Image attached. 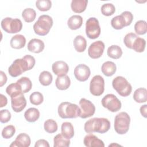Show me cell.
Here are the masks:
<instances>
[{
  "instance_id": "6",
  "label": "cell",
  "mask_w": 147,
  "mask_h": 147,
  "mask_svg": "<svg viewBox=\"0 0 147 147\" xmlns=\"http://www.w3.org/2000/svg\"><path fill=\"white\" fill-rule=\"evenodd\" d=\"M112 86L117 93L123 97L129 96L132 91V87L126 78L118 76L112 81Z\"/></svg>"
},
{
  "instance_id": "42",
  "label": "cell",
  "mask_w": 147,
  "mask_h": 147,
  "mask_svg": "<svg viewBox=\"0 0 147 147\" xmlns=\"http://www.w3.org/2000/svg\"><path fill=\"white\" fill-rule=\"evenodd\" d=\"M138 37V36L134 33H129L125 35L123 38V42L125 45V46L131 49L132 44L134 41V40Z\"/></svg>"
},
{
  "instance_id": "17",
  "label": "cell",
  "mask_w": 147,
  "mask_h": 147,
  "mask_svg": "<svg viewBox=\"0 0 147 147\" xmlns=\"http://www.w3.org/2000/svg\"><path fill=\"white\" fill-rule=\"evenodd\" d=\"M30 142L31 140L29 135L26 133H20L17 136L16 140L10 144V146L28 147L30 146Z\"/></svg>"
},
{
  "instance_id": "28",
  "label": "cell",
  "mask_w": 147,
  "mask_h": 147,
  "mask_svg": "<svg viewBox=\"0 0 147 147\" xmlns=\"http://www.w3.org/2000/svg\"><path fill=\"white\" fill-rule=\"evenodd\" d=\"M6 92L7 95L10 96V98L14 97L23 93L20 86L17 82L16 83L10 84L6 87Z\"/></svg>"
},
{
  "instance_id": "47",
  "label": "cell",
  "mask_w": 147,
  "mask_h": 147,
  "mask_svg": "<svg viewBox=\"0 0 147 147\" xmlns=\"http://www.w3.org/2000/svg\"><path fill=\"white\" fill-rule=\"evenodd\" d=\"M0 98H1V104H0V107H3L5 106L7 103V98L3 94L0 95Z\"/></svg>"
},
{
  "instance_id": "2",
  "label": "cell",
  "mask_w": 147,
  "mask_h": 147,
  "mask_svg": "<svg viewBox=\"0 0 147 147\" xmlns=\"http://www.w3.org/2000/svg\"><path fill=\"white\" fill-rule=\"evenodd\" d=\"M110 128V121L105 118H93L88 119L84 123V129L87 133L94 132L103 134Z\"/></svg>"
},
{
  "instance_id": "34",
  "label": "cell",
  "mask_w": 147,
  "mask_h": 147,
  "mask_svg": "<svg viewBox=\"0 0 147 147\" xmlns=\"http://www.w3.org/2000/svg\"><path fill=\"white\" fill-rule=\"evenodd\" d=\"M39 82L44 86H48L50 85L53 80L52 74L47 71H44L39 75Z\"/></svg>"
},
{
  "instance_id": "25",
  "label": "cell",
  "mask_w": 147,
  "mask_h": 147,
  "mask_svg": "<svg viewBox=\"0 0 147 147\" xmlns=\"http://www.w3.org/2000/svg\"><path fill=\"white\" fill-rule=\"evenodd\" d=\"M61 134L68 139L72 138L74 136V128L72 124L69 122H64L61 126Z\"/></svg>"
},
{
  "instance_id": "48",
  "label": "cell",
  "mask_w": 147,
  "mask_h": 147,
  "mask_svg": "<svg viewBox=\"0 0 147 147\" xmlns=\"http://www.w3.org/2000/svg\"><path fill=\"white\" fill-rule=\"evenodd\" d=\"M147 105H142L140 107V113L141 114V115L145 117V118H146L147 117Z\"/></svg>"
},
{
  "instance_id": "24",
  "label": "cell",
  "mask_w": 147,
  "mask_h": 147,
  "mask_svg": "<svg viewBox=\"0 0 147 147\" xmlns=\"http://www.w3.org/2000/svg\"><path fill=\"white\" fill-rule=\"evenodd\" d=\"M39 110L34 107H30L24 113V117L29 122H34L38 119L40 117Z\"/></svg>"
},
{
  "instance_id": "33",
  "label": "cell",
  "mask_w": 147,
  "mask_h": 147,
  "mask_svg": "<svg viewBox=\"0 0 147 147\" xmlns=\"http://www.w3.org/2000/svg\"><path fill=\"white\" fill-rule=\"evenodd\" d=\"M17 82L20 86L22 91L24 94L29 92L32 87V83L30 79L27 77H22L18 79Z\"/></svg>"
},
{
  "instance_id": "18",
  "label": "cell",
  "mask_w": 147,
  "mask_h": 147,
  "mask_svg": "<svg viewBox=\"0 0 147 147\" xmlns=\"http://www.w3.org/2000/svg\"><path fill=\"white\" fill-rule=\"evenodd\" d=\"M45 47V44L44 42L38 38L31 39L28 44V49L30 52L38 53L41 52Z\"/></svg>"
},
{
  "instance_id": "32",
  "label": "cell",
  "mask_w": 147,
  "mask_h": 147,
  "mask_svg": "<svg viewBox=\"0 0 147 147\" xmlns=\"http://www.w3.org/2000/svg\"><path fill=\"white\" fill-rule=\"evenodd\" d=\"M111 25L114 29L119 30L126 26V21L124 17L120 14L112 18L111 21Z\"/></svg>"
},
{
  "instance_id": "44",
  "label": "cell",
  "mask_w": 147,
  "mask_h": 147,
  "mask_svg": "<svg viewBox=\"0 0 147 147\" xmlns=\"http://www.w3.org/2000/svg\"><path fill=\"white\" fill-rule=\"evenodd\" d=\"M125 18L126 21V26H129L132 22L133 20V14L129 11H125L121 14Z\"/></svg>"
},
{
  "instance_id": "26",
  "label": "cell",
  "mask_w": 147,
  "mask_h": 147,
  "mask_svg": "<svg viewBox=\"0 0 147 147\" xmlns=\"http://www.w3.org/2000/svg\"><path fill=\"white\" fill-rule=\"evenodd\" d=\"M73 44L75 50L78 52H84L87 47V41L86 38L81 35H78L75 37Z\"/></svg>"
},
{
  "instance_id": "40",
  "label": "cell",
  "mask_w": 147,
  "mask_h": 147,
  "mask_svg": "<svg viewBox=\"0 0 147 147\" xmlns=\"http://www.w3.org/2000/svg\"><path fill=\"white\" fill-rule=\"evenodd\" d=\"M100 10L103 15L105 16H110L115 13V7L113 3H107L102 5Z\"/></svg>"
},
{
  "instance_id": "30",
  "label": "cell",
  "mask_w": 147,
  "mask_h": 147,
  "mask_svg": "<svg viewBox=\"0 0 147 147\" xmlns=\"http://www.w3.org/2000/svg\"><path fill=\"white\" fill-rule=\"evenodd\" d=\"M54 147H68L70 145V140L64 137L61 133L58 134L55 136L53 139Z\"/></svg>"
},
{
  "instance_id": "16",
  "label": "cell",
  "mask_w": 147,
  "mask_h": 147,
  "mask_svg": "<svg viewBox=\"0 0 147 147\" xmlns=\"http://www.w3.org/2000/svg\"><path fill=\"white\" fill-rule=\"evenodd\" d=\"M84 145L87 147H104L105 144L102 140L98 138L92 133L87 134L83 140Z\"/></svg>"
},
{
  "instance_id": "3",
  "label": "cell",
  "mask_w": 147,
  "mask_h": 147,
  "mask_svg": "<svg viewBox=\"0 0 147 147\" xmlns=\"http://www.w3.org/2000/svg\"><path fill=\"white\" fill-rule=\"evenodd\" d=\"M59 115L63 119L76 118L79 117L80 110L79 106L68 102H61L58 107Z\"/></svg>"
},
{
  "instance_id": "13",
  "label": "cell",
  "mask_w": 147,
  "mask_h": 147,
  "mask_svg": "<svg viewBox=\"0 0 147 147\" xmlns=\"http://www.w3.org/2000/svg\"><path fill=\"white\" fill-rule=\"evenodd\" d=\"M74 75L75 78L80 82H85L90 77L91 71L90 68L84 64L78 65L74 69Z\"/></svg>"
},
{
  "instance_id": "43",
  "label": "cell",
  "mask_w": 147,
  "mask_h": 147,
  "mask_svg": "<svg viewBox=\"0 0 147 147\" xmlns=\"http://www.w3.org/2000/svg\"><path fill=\"white\" fill-rule=\"evenodd\" d=\"M11 113L8 110L4 109L0 111V121L1 123H5L9 122L11 119Z\"/></svg>"
},
{
  "instance_id": "20",
  "label": "cell",
  "mask_w": 147,
  "mask_h": 147,
  "mask_svg": "<svg viewBox=\"0 0 147 147\" xmlns=\"http://www.w3.org/2000/svg\"><path fill=\"white\" fill-rule=\"evenodd\" d=\"M56 87L60 90H65L69 88L71 84V80L67 75L58 76L55 81Z\"/></svg>"
},
{
  "instance_id": "22",
  "label": "cell",
  "mask_w": 147,
  "mask_h": 147,
  "mask_svg": "<svg viewBox=\"0 0 147 147\" xmlns=\"http://www.w3.org/2000/svg\"><path fill=\"white\" fill-rule=\"evenodd\" d=\"M83 24V18L79 15H73L67 21V25L71 30H76L81 27Z\"/></svg>"
},
{
  "instance_id": "11",
  "label": "cell",
  "mask_w": 147,
  "mask_h": 147,
  "mask_svg": "<svg viewBox=\"0 0 147 147\" xmlns=\"http://www.w3.org/2000/svg\"><path fill=\"white\" fill-rule=\"evenodd\" d=\"M79 104L80 110L79 117L84 119L90 117L94 114L95 107L90 100L85 98H82L80 100Z\"/></svg>"
},
{
  "instance_id": "37",
  "label": "cell",
  "mask_w": 147,
  "mask_h": 147,
  "mask_svg": "<svg viewBox=\"0 0 147 147\" xmlns=\"http://www.w3.org/2000/svg\"><path fill=\"white\" fill-rule=\"evenodd\" d=\"M134 30L139 35L145 34L147 32L146 22L144 20H139L134 25Z\"/></svg>"
},
{
  "instance_id": "23",
  "label": "cell",
  "mask_w": 147,
  "mask_h": 147,
  "mask_svg": "<svg viewBox=\"0 0 147 147\" xmlns=\"http://www.w3.org/2000/svg\"><path fill=\"white\" fill-rule=\"evenodd\" d=\"M101 70L105 76H111L115 73L117 67L114 62L107 61L102 64Z\"/></svg>"
},
{
  "instance_id": "1",
  "label": "cell",
  "mask_w": 147,
  "mask_h": 147,
  "mask_svg": "<svg viewBox=\"0 0 147 147\" xmlns=\"http://www.w3.org/2000/svg\"><path fill=\"white\" fill-rule=\"evenodd\" d=\"M36 63L33 56L26 55L21 59H16L8 68L9 75L16 78L21 75L23 72L32 69Z\"/></svg>"
},
{
  "instance_id": "31",
  "label": "cell",
  "mask_w": 147,
  "mask_h": 147,
  "mask_svg": "<svg viewBox=\"0 0 147 147\" xmlns=\"http://www.w3.org/2000/svg\"><path fill=\"white\" fill-rule=\"evenodd\" d=\"M146 45L145 40L138 36L133 41L131 45V49H133L137 52H142L144 51Z\"/></svg>"
},
{
  "instance_id": "10",
  "label": "cell",
  "mask_w": 147,
  "mask_h": 147,
  "mask_svg": "<svg viewBox=\"0 0 147 147\" xmlns=\"http://www.w3.org/2000/svg\"><path fill=\"white\" fill-rule=\"evenodd\" d=\"M105 90V80L102 76L97 75L94 76L90 83V91L94 96L101 95Z\"/></svg>"
},
{
  "instance_id": "4",
  "label": "cell",
  "mask_w": 147,
  "mask_h": 147,
  "mask_svg": "<svg viewBox=\"0 0 147 147\" xmlns=\"http://www.w3.org/2000/svg\"><path fill=\"white\" fill-rule=\"evenodd\" d=\"M53 23L51 16L47 14L41 15L33 25V30L35 33L39 36H45L49 32Z\"/></svg>"
},
{
  "instance_id": "39",
  "label": "cell",
  "mask_w": 147,
  "mask_h": 147,
  "mask_svg": "<svg viewBox=\"0 0 147 147\" xmlns=\"http://www.w3.org/2000/svg\"><path fill=\"white\" fill-rule=\"evenodd\" d=\"M36 7L41 11L49 10L52 6V2L50 0H38L36 2Z\"/></svg>"
},
{
  "instance_id": "46",
  "label": "cell",
  "mask_w": 147,
  "mask_h": 147,
  "mask_svg": "<svg viewBox=\"0 0 147 147\" xmlns=\"http://www.w3.org/2000/svg\"><path fill=\"white\" fill-rule=\"evenodd\" d=\"M0 76H1L0 87H2L4 84H6L7 78V76L5 74V73L4 72H3L2 71H0Z\"/></svg>"
},
{
  "instance_id": "36",
  "label": "cell",
  "mask_w": 147,
  "mask_h": 147,
  "mask_svg": "<svg viewBox=\"0 0 147 147\" xmlns=\"http://www.w3.org/2000/svg\"><path fill=\"white\" fill-rule=\"evenodd\" d=\"M44 128L46 132L48 133H55L58 129L57 122L52 119L46 120L44 123Z\"/></svg>"
},
{
  "instance_id": "19",
  "label": "cell",
  "mask_w": 147,
  "mask_h": 147,
  "mask_svg": "<svg viewBox=\"0 0 147 147\" xmlns=\"http://www.w3.org/2000/svg\"><path fill=\"white\" fill-rule=\"evenodd\" d=\"M26 44V38L22 34H16L13 36L10 40V44L12 48L19 49L25 47Z\"/></svg>"
},
{
  "instance_id": "14",
  "label": "cell",
  "mask_w": 147,
  "mask_h": 147,
  "mask_svg": "<svg viewBox=\"0 0 147 147\" xmlns=\"http://www.w3.org/2000/svg\"><path fill=\"white\" fill-rule=\"evenodd\" d=\"M11 105L14 111L16 113L22 111L26 106V100L24 93L11 98Z\"/></svg>"
},
{
  "instance_id": "15",
  "label": "cell",
  "mask_w": 147,
  "mask_h": 147,
  "mask_svg": "<svg viewBox=\"0 0 147 147\" xmlns=\"http://www.w3.org/2000/svg\"><path fill=\"white\" fill-rule=\"evenodd\" d=\"M53 72L58 76H63L67 75L69 71L68 64L64 61L60 60L55 61L52 65Z\"/></svg>"
},
{
  "instance_id": "45",
  "label": "cell",
  "mask_w": 147,
  "mask_h": 147,
  "mask_svg": "<svg viewBox=\"0 0 147 147\" xmlns=\"http://www.w3.org/2000/svg\"><path fill=\"white\" fill-rule=\"evenodd\" d=\"M35 147H40V146H44V147H49V144L47 141L44 139H40L38 141L36 142V144L34 145Z\"/></svg>"
},
{
  "instance_id": "12",
  "label": "cell",
  "mask_w": 147,
  "mask_h": 147,
  "mask_svg": "<svg viewBox=\"0 0 147 147\" xmlns=\"http://www.w3.org/2000/svg\"><path fill=\"white\" fill-rule=\"evenodd\" d=\"M105 47V45L103 41L100 40L95 41L89 46L88 55L92 59H98L102 56L104 52Z\"/></svg>"
},
{
  "instance_id": "27",
  "label": "cell",
  "mask_w": 147,
  "mask_h": 147,
  "mask_svg": "<svg viewBox=\"0 0 147 147\" xmlns=\"http://www.w3.org/2000/svg\"><path fill=\"white\" fill-rule=\"evenodd\" d=\"M133 99L137 103H144L147 100V90L145 88H138L133 94Z\"/></svg>"
},
{
  "instance_id": "5",
  "label": "cell",
  "mask_w": 147,
  "mask_h": 147,
  "mask_svg": "<svg viewBox=\"0 0 147 147\" xmlns=\"http://www.w3.org/2000/svg\"><path fill=\"white\" fill-rule=\"evenodd\" d=\"M130 118L129 114L124 111L116 115L114 119V129L119 134H126L129 129Z\"/></svg>"
},
{
  "instance_id": "8",
  "label": "cell",
  "mask_w": 147,
  "mask_h": 147,
  "mask_svg": "<svg viewBox=\"0 0 147 147\" xmlns=\"http://www.w3.org/2000/svg\"><path fill=\"white\" fill-rule=\"evenodd\" d=\"M86 33L90 39L98 38L100 34V27L98 20L95 17H90L86 23Z\"/></svg>"
},
{
  "instance_id": "29",
  "label": "cell",
  "mask_w": 147,
  "mask_h": 147,
  "mask_svg": "<svg viewBox=\"0 0 147 147\" xmlns=\"http://www.w3.org/2000/svg\"><path fill=\"white\" fill-rule=\"evenodd\" d=\"M107 54L109 57L112 59H118L122 55V51L119 46L117 45H112L108 48Z\"/></svg>"
},
{
  "instance_id": "21",
  "label": "cell",
  "mask_w": 147,
  "mask_h": 147,
  "mask_svg": "<svg viewBox=\"0 0 147 147\" xmlns=\"http://www.w3.org/2000/svg\"><path fill=\"white\" fill-rule=\"evenodd\" d=\"M87 3V0H72L71 3V7L74 12L80 13L86 10Z\"/></svg>"
},
{
  "instance_id": "38",
  "label": "cell",
  "mask_w": 147,
  "mask_h": 147,
  "mask_svg": "<svg viewBox=\"0 0 147 147\" xmlns=\"http://www.w3.org/2000/svg\"><path fill=\"white\" fill-rule=\"evenodd\" d=\"M29 100L32 104L37 106L42 103L44 100V96L41 92L38 91H35L30 94L29 96Z\"/></svg>"
},
{
  "instance_id": "9",
  "label": "cell",
  "mask_w": 147,
  "mask_h": 147,
  "mask_svg": "<svg viewBox=\"0 0 147 147\" xmlns=\"http://www.w3.org/2000/svg\"><path fill=\"white\" fill-rule=\"evenodd\" d=\"M101 103L105 108L113 113L119 111L122 106L121 101L113 94H109L105 95L102 98Z\"/></svg>"
},
{
  "instance_id": "35",
  "label": "cell",
  "mask_w": 147,
  "mask_h": 147,
  "mask_svg": "<svg viewBox=\"0 0 147 147\" xmlns=\"http://www.w3.org/2000/svg\"><path fill=\"white\" fill-rule=\"evenodd\" d=\"M22 17L26 22H33L36 17V11L32 8H26L22 11Z\"/></svg>"
},
{
  "instance_id": "7",
  "label": "cell",
  "mask_w": 147,
  "mask_h": 147,
  "mask_svg": "<svg viewBox=\"0 0 147 147\" xmlns=\"http://www.w3.org/2000/svg\"><path fill=\"white\" fill-rule=\"evenodd\" d=\"M2 29L7 33H16L21 30L22 23L18 18L6 17L1 21Z\"/></svg>"
},
{
  "instance_id": "41",
  "label": "cell",
  "mask_w": 147,
  "mask_h": 147,
  "mask_svg": "<svg viewBox=\"0 0 147 147\" xmlns=\"http://www.w3.org/2000/svg\"><path fill=\"white\" fill-rule=\"evenodd\" d=\"M16 133V128L13 125H10L5 127L2 130V136L5 139L11 138Z\"/></svg>"
}]
</instances>
